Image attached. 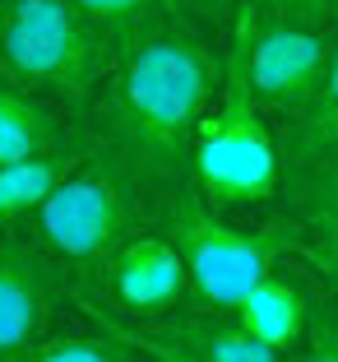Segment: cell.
<instances>
[{"label":"cell","instance_id":"obj_21","mask_svg":"<svg viewBox=\"0 0 338 362\" xmlns=\"http://www.w3.org/2000/svg\"><path fill=\"white\" fill-rule=\"evenodd\" d=\"M0 33H5V0H0ZM0 79H5V61H0Z\"/></svg>","mask_w":338,"mask_h":362},{"label":"cell","instance_id":"obj_18","mask_svg":"<svg viewBox=\"0 0 338 362\" xmlns=\"http://www.w3.org/2000/svg\"><path fill=\"white\" fill-rule=\"evenodd\" d=\"M111 320H116L121 334L135 344V353H139L135 362H200V358H191V353L181 349V344H171L167 334L148 330V325H130V320H121V316H111Z\"/></svg>","mask_w":338,"mask_h":362},{"label":"cell","instance_id":"obj_7","mask_svg":"<svg viewBox=\"0 0 338 362\" xmlns=\"http://www.w3.org/2000/svg\"><path fill=\"white\" fill-rule=\"evenodd\" d=\"M74 288L93 293L111 316L130 320V325H153V320H167L181 307H191V274H186V260L167 237V228H139L93 274V288Z\"/></svg>","mask_w":338,"mask_h":362},{"label":"cell","instance_id":"obj_9","mask_svg":"<svg viewBox=\"0 0 338 362\" xmlns=\"http://www.w3.org/2000/svg\"><path fill=\"white\" fill-rule=\"evenodd\" d=\"M283 195L301 228V256L325 274L329 307L338 311V153L287 168Z\"/></svg>","mask_w":338,"mask_h":362},{"label":"cell","instance_id":"obj_16","mask_svg":"<svg viewBox=\"0 0 338 362\" xmlns=\"http://www.w3.org/2000/svg\"><path fill=\"white\" fill-rule=\"evenodd\" d=\"M74 5L102 28V37L116 47V52L130 47L135 37H144L148 28H158L162 19L181 14L176 10L181 0H74Z\"/></svg>","mask_w":338,"mask_h":362},{"label":"cell","instance_id":"obj_15","mask_svg":"<svg viewBox=\"0 0 338 362\" xmlns=\"http://www.w3.org/2000/svg\"><path fill=\"white\" fill-rule=\"evenodd\" d=\"M278 144H283L287 168L338 153V33H334V52H329V65H325V79H320L315 98L306 103L301 117L278 126Z\"/></svg>","mask_w":338,"mask_h":362},{"label":"cell","instance_id":"obj_5","mask_svg":"<svg viewBox=\"0 0 338 362\" xmlns=\"http://www.w3.org/2000/svg\"><path fill=\"white\" fill-rule=\"evenodd\" d=\"M5 79L61 103L84 121L102 93L116 47L74 0H5Z\"/></svg>","mask_w":338,"mask_h":362},{"label":"cell","instance_id":"obj_2","mask_svg":"<svg viewBox=\"0 0 338 362\" xmlns=\"http://www.w3.org/2000/svg\"><path fill=\"white\" fill-rule=\"evenodd\" d=\"M158 228L176 242L191 274V307L232 311L260 279H269L283 256H301V228L292 214H274L265 223H232L227 209L209 204L195 181L158 209Z\"/></svg>","mask_w":338,"mask_h":362},{"label":"cell","instance_id":"obj_11","mask_svg":"<svg viewBox=\"0 0 338 362\" xmlns=\"http://www.w3.org/2000/svg\"><path fill=\"white\" fill-rule=\"evenodd\" d=\"M315 311H320V302L306 293V284L283 274V269H274V274L260 279V284L236 302L232 316L241 320L251 334L274 344L278 353H292V349L306 344L310 325H315Z\"/></svg>","mask_w":338,"mask_h":362},{"label":"cell","instance_id":"obj_20","mask_svg":"<svg viewBox=\"0 0 338 362\" xmlns=\"http://www.w3.org/2000/svg\"><path fill=\"white\" fill-rule=\"evenodd\" d=\"M204 5H213V10H227V14H232V5H236V0H204Z\"/></svg>","mask_w":338,"mask_h":362},{"label":"cell","instance_id":"obj_8","mask_svg":"<svg viewBox=\"0 0 338 362\" xmlns=\"http://www.w3.org/2000/svg\"><path fill=\"white\" fill-rule=\"evenodd\" d=\"M65 274L23 228L0 233V362H19L52 330Z\"/></svg>","mask_w":338,"mask_h":362},{"label":"cell","instance_id":"obj_6","mask_svg":"<svg viewBox=\"0 0 338 362\" xmlns=\"http://www.w3.org/2000/svg\"><path fill=\"white\" fill-rule=\"evenodd\" d=\"M227 47L241 56L255 103L269 112V121L283 126L301 117L315 98L334 52V33L329 23L292 19V14L260 10L255 0H236L227 14Z\"/></svg>","mask_w":338,"mask_h":362},{"label":"cell","instance_id":"obj_3","mask_svg":"<svg viewBox=\"0 0 338 362\" xmlns=\"http://www.w3.org/2000/svg\"><path fill=\"white\" fill-rule=\"evenodd\" d=\"M148 195L139 191V181L111 149L97 144L70 177L37 204L23 233L42 246L65 274V284H84L93 279L121 246L148 228Z\"/></svg>","mask_w":338,"mask_h":362},{"label":"cell","instance_id":"obj_4","mask_svg":"<svg viewBox=\"0 0 338 362\" xmlns=\"http://www.w3.org/2000/svg\"><path fill=\"white\" fill-rule=\"evenodd\" d=\"M191 181L204 200L227 214L260 209L283 195V144L269 126V112L255 103L241 56L232 47H222V88L195 130Z\"/></svg>","mask_w":338,"mask_h":362},{"label":"cell","instance_id":"obj_22","mask_svg":"<svg viewBox=\"0 0 338 362\" xmlns=\"http://www.w3.org/2000/svg\"><path fill=\"white\" fill-rule=\"evenodd\" d=\"M334 23H338V10H334Z\"/></svg>","mask_w":338,"mask_h":362},{"label":"cell","instance_id":"obj_10","mask_svg":"<svg viewBox=\"0 0 338 362\" xmlns=\"http://www.w3.org/2000/svg\"><path fill=\"white\" fill-rule=\"evenodd\" d=\"M97 144H102L97 130L84 121V130L74 139H65L61 149L32 153V158H19V163H0V233L28 223L32 214H37V204H42Z\"/></svg>","mask_w":338,"mask_h":362},{"label":"cell","instance_id":"obj_13","mask_svg":"<svg viewBox=\"0 0 338 362\" xmlns=\"http://www.w3.org/2000/svg\"><path fill=\"white\" fill-rule=\"evenodd\" d=\"M79 130H84V121L65 112L61 103L0 79V163H19L32 158V153L61 149Z\"/></svg>","mask_w":338,"mask_h":362},{"label":"cell","instance_id":"obj_17","mask_svg":"<svg viewBox=\"0 0 338 362\" xmlns=\"http://www.w3.org/2000/svg\"><path fill=\"white\" fill-rule=\"evenodd\" d=\"M287 362H338V311L329 307V298L320 302L315 325H310L306 344L287 353Z\"/></svg>","mask_w":338,"mask_h":362},{"label":"cell","instance_id":"obj_12","mask_svg":"<svg viewBox=\"0 0 338 362\" xmlns=\"http://www.w3.org/2000/svg\"><path fill=\"white\" fill-rule=\"evenodd\" d=\"M148 330L167 334L171 344H181V349L191 353V358H200V362H287V353H278L274 344L251 334L232 311L181 307L176 316L153 320Z\"/></svg>","mask_w":338,"mask_h":362},{"label":"cell","instance_id":"obj_14","mask_svg":"<svg viewBox=\"0 0 338 362\" xmlns=\"http://www.w3.org/2000/svg\"><path fill=\"white\" fill-rule=\"evenodd\" d=\"M65 298L88 316V330H65V334H47L32 353H23L19 362H135V344L121 334V325L111 320V311L84 293V288L65 284Z\"/></svg>","mask_w":338,"mask_h":362},{"label":"cell","instance_id":"obj_19","mask_svg":"<svg viewBox=\"0 0 338 362\" xmlns=\"http://www.w3.org/2000/svg\"><path fill=\"white\" fill-rule=\"evenodd\" d=\"M260 10L274 14H292V19H310V23H334L338 0H255Z\"/></svg>","mask_w":338,"mask_h":362},{"label":"cell","instance_id":"obj_1","mask_svg":"<svg viewBox=\"0 0 338 362\" xmlns=\"http://www.w3.org/2000/svg\"><path fill=\"white\" fill-rule=\"evenodd\" d=\"M222 88V52L204 42L186 14L148 28L111 61L88 126L139 181L153 209L191 181V149L204 112Z\"/></svg>","mask_w":338,"mask_h":362}]
</instances>
